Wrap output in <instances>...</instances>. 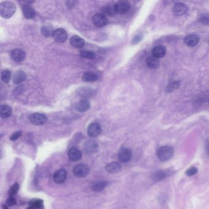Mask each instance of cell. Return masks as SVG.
I'll return each instance as SVG.
<instances>
[{
  "label": "cell",
  "instance_id": "obj_1",
  "mask_svg": "<svg viewBox=\"0 0 209 209\" xmlns=\"http://www.w3.org/2000/svg\"><path fill=\"white\" fill-rule=\"evenodd\" d=\"M15 11V5L11 1H3L0 4V14L4 18H11Z\"/></svg>",
  "mask_w": 209,
  "mask_h": 209
},
{
  "label": "cell",
  "instance_id": "obj_2",
  "mask_svg": "<svg viewBox=\"0 0 209 209\" xmlns=\"http://www.w3.org/2000/svg\"><path fill=\"white\" fill-rule=\"evenodd\" d=\"M174 149L170 146H163L158 150V156L161 161L171 160L174 155Z\"/></svg>",
  "mask_w": 209,
  "mask_h": 209
},
{
  "label": "cell",
  "instance_id": "obj_3",
  "mask_svg": "<svg viewBox=\"0 0 209 209\" xmlns=\"http://www.w3.org/2000/svg\"><path fill=\"white\" fill-rule=\"evenodd\" d=\"M89 171L90 169L87 165L81 163L74 166L73 172L78 178H84L89 174Z\"/></svg>",
  "mask_w": 209,
  "mask_h": 209
},
{
  "label": "cell",
  "instance_id": "obj_4",
  "mask_svg": "<svg viewBox=\"0 0 209 209\" xmlns=\"http://www.w3.org/2000/svg\"><path fill=\"white\" fill-rule=\"evenodd\" d=\"M29 120L31 123L34 125H44L47 122V118L43 114L34 113L30 116Z\"/></svg>",
  "mask_w": 209,
  "mask_h": 209
},
{
  "label": "cell",
  "instance_id": "obj_5",
  "mask_svg": "<svg viewBox=\"0 0 209 209\" xmlns=\"http://www.w3.org/2000/svg\"><path fill=\"white\" fill-rule=\"evenodd\" d=\"M131 4L127 1H120L115 4V9L117 14H124L129 11Z\"/></svg>",
  "mask_w": 209,
  "mask_h": 209
},
{
  "label": "cell",
  "instance_id": "obj_6",
  "mask_svg": "<svg viewBox=\"0 0 209 209\" xmlns=\"http://www.w3.org/2000/svg\"><path fill=\"white\" fill-rule=\"evenodd\" d=\"M132 156V152L130 149L127 148H122L119 151L118 158L120 161L122 163H127L130 161Z\"/></svg>",
  "mask_w": 209,
  "mask_h": 209
},
{
  "label": "cell",
  "instance_id": "obj_7",
  "mask_svg": "<svg viewBox=\"0 0 209 209\" xmlns=\"http://www.w3.org/2000/svg\"><path fill=\"white\" fill-rule=\"evenodd\" d=\"M53 37L57 43H64L67 38V32L63 28H58L54 31Z\"/></svg>",
  "mask_w": 209,
  "mask_h": 209
},
{
  "label": "cell",
  "instance_id": "obj_8",
  "mask_svg": "<svg viewBox=\"0 0 209 209\" xmlns=\"http://www.w3.org/2000/svg\"><path fill=\"white\" fill-rule=\"evenodd\" d=\"M101 132V126L97 123H92L88 126L87 133L90 137H96L100 134Z\"/></svg>",
  "mask_w": 209,
  "mask_h": 209
},
{
  "label": "cell",
  "instance_id": "obj_9",
  "mask_svg": "<svg viewBox=\"0 0 209 209\" xmlns=\"http://www.w3.org/2000/svg\"><path fill=\"white\" fill-rule=\"evenodd\" d=\"M92 22L93 24L97 27H103L107 25V18L102 14H96L92 18Z\"/></svg>",
  "mask_w": 209,
  "mask_h": 209
},
{
  "label": "cell",
  "instance_id": "obj_10",
  "mask_svg": "<svg viewBox=\"0 0 209 209\" xmlns=\"http://www.w3.org/2000/svg\"><path fill=\"white\" fill-rule=\"evenodd\" d=\"M11 56L15 62H21L25 59L26 54L22 49L15 48L11 51Z\"/></svg>",
  "mask_w": 209,
  "mask_h": 209
},
{
  "label": "cell",
  "instance_id": "obj_11",
  "mask_svg": "<svg viewBox=\"0 0 209 209\" xmlns=\"http://www.w3.org/2000/svg\"><path fill=\"white\" fill-rule=\"evenodd\" d=\"M67 177V172L64 169L58 170L54 175V181L57 183L60 184L63 183Z\"/></svg>",
  "mask_w": 209,
  "mask_h": 209
},
{
  "label": "cell",
  "instance_id": "obj_12",
  "mask_svg": "<svg viewBox=\"0 0 209 209\" xmlns=\"http://www.w3.org/2000/svg\"><path fill=\"white\" fill-rule=\"evenodd\" d=\"M188 8L185 4L177 3L173 7V13L176 16H182L188 12Z\"/></svg>",
  "mask_w": 209,
  "mask_h": 209
},
{
  "label": "cell",
  "instance_id": "obj_13",
  "mask_svg": "<svg viewBox=\"0 0 209 209\" xmlns=\"http://www.w3.org/2000/svg\"><path fill=\"white\" fill-rule=\"evenodd\" d=\"M200 37L196 34H190L186 36L184 38V43L188 47H194L199 42Z\"/></svg>",
  "mask_w": 209,
  "mask_h": 209
},
{
  "label": "cell",
  "instance_id": "obj_14",
  "mask_svg": "<svg viewBox=\"0 0 209 209\" xmlns=\"http://www.w3.org/2000/svg\"><path fill=\"white\" fill-rule=\"evenodd\" d=\"M68 157L72 161H77L82 158V153L76 147H73L68 152Z\"/></svg>",
  "mask_w": 209,
  "mask_h": 209
},
{
  "label": "cell",
  "instance_id": "obj_15",
  "mask_svg": "<svg viewBox=\"0 0 209 209\" xmlns=\"http://www.w3.org/2000/svg\"><path fill=\"white\" fill-rule=\"evenodd\" d=\"M122 170V166L118 162H112L106 166V171L110 174H116Z\"/></svg>",
  "mask_w": 209,
  "mask_h": 209
},
{
  "label": "cell",
  "instance_id": "obj_16",
  "mask_svg": "<svg viewBox=\"0 0 209 209\" xmlns=\"http://www.w3.org/2000/svg\"><path fill=\"white\" fill-rule=\"evenodd\" d=\"M22 9L23 15L25 18L28 19H32L35 17V11L32 6L28 4H24L22 6Z\"/></svg>",
  "mask_w": 209,
  "mask_h": 209
},
{
  "label": "cell",
  "instance_id": "obj_17",
  "mask_svg": "<svg viewBox=\"0 0 209 209\" xmlns=\"http://www.w3.org/2000/svg\"><path fill=\"white\" fill-rule=\"evenodd\" d=\"M166 48L162 45H157L153 47L152 51V56L157 58H161L164 57L166 55Z\"/></svg>",
  "mask_w": 209,
  "mask_h": 209
},
{
  "label": "cell",
  "instance_id": "obj_18",
  "mask_svg": "<svg viewBox=\"0 0 209 209\" xmlns=\"http://www.w3.org/2000/svg\"><path fill=\"white\" fill-rule=\"evenodd\" d=\"M70 44L71 45L77 48H81L85 45L84 39L78 36L74 35L70 39Z\"/></svg>",
  "mask_w": 209,
  "mask_h": 209
},
{
  "label": "cell",
  "instance_id": "obj_19",
  "mask_svg": "<svg viewBox=\"0 0 209 209\" xmlns=\"http://www.w3.org/2000/svg\"><path fill=\"white\" fill-rule=\"evenodd\" d=\"M146 64L150 69H156L160 66V61H159L158 58L153 56H150L147 58Z\"/></svg>",
  "mask_w": 209,
  "mask_h": 209
},
{
  "label": "cell",
  "instance_id": "obj_20",
  "mask_svg": "<svg viewBox=\"0 0 209 209\" xmlns=\"http://www.w3.org/2000/svg\"><path fill=\"white\" fill-rule=\"evenodd\" d=\"M90 107V104L89 102L87 100V99H83L81 101H79L76 105V109L80 112H84L87 111Z\"/></svg>",
  "mask_w": 209,
  "mask_h": 209
},
{
  "label": "cell",
  "instance_id": "obj_21",
  "mask_svg": "<svg viewBox=\"0 0 209 209\" xmlns=\"http://www.w3.org/2000/svg\"><path fill=\"white\" fill-rule=\"evenodd\" d=\"M26 78V74L23 71H18L14 74L12 78V81L14 84H19L25 81Z\"/></svg>",
  "mask_w": 209,
  "mask_h": 209
},
{
  "label": "cell",
  "instance_id": "obj_22",
  "mask_svg": "<svg viewBox=\"0 0 209 209\" xmlns=\"http://www.w3.org/2000/svg\"><path fill=\"white\" fill-rule=\"evenodd\" d=\"M102 14L107 16H113L116 13L115 9V4H107L104 6L102 8Z\"/></svg>",
  "mask_w": 209,
  "mask_h": 209
},
{
  "label": "cell",
  "instance_id": "obj_23",
  "mask_svg": "<svg viewBox=\"0 0 209 209\" xmlns=\"http://www.w3.org/2000/svg\"><path fill=\"white\" fill-rule=\"evenodd\" d=\"M98 144L93 141H88L85 145V150L87 153H93L98 150Z\"/></svg>",
  "mask_w": 209,
  "mask_h": 209
},
{
  "label": "cell",
  "instance_id": "obj_24",
  "mask_svg": "<svg viewBox=\"0 0 209 209\" xmlns=\"http://www.w3.org/2000/svg\"><path fill=\"white\" fill-rule=\"evenodd\" d=\"M12 109L7 105H1L0 106V116L3 118H6L11 115Z\"/></svg>",
  "mask_w": 209,
  "mask_h": 209
},
{
  "label": "cell",
  "instance_id": "obj_25",
  "mask_svg": "<svg viewBox=\"0 0 209 209\" xmlns=\"http://www.w3.org/2000/svg\"><path fill=\"white\" fill-rule=\"evenodd\" d=\"M98 76L92 72L85 73L82 76V81L86 82H92L98 80Z\"/></svg>",
  "mask_w": 209,
  "mask_h": 209
},
{
  "label": "cell",
  "instance_id": "obj_26",
  "mask_svg": "<svg viewBox=\"0 0 209 209\" xmlns=\"http://www.w3.org/2000/svg\"><path fill=\"white\" fill-rule=\"evenodd\" d=\"M166 176L167 174L166 172L163 171H158L153 174L152 179L155 182H159L164 179Z\"/></svg>",
  "mask_w": 209,
  "mask_h": 209
},
{
  "label": "cell",
  "instance_id": "obj_27",
  "mask_svg": "<svg viewBox=\"0 0 209 209\" xmlns=\"http://www.w3.org/2000/svg\"><path fill=\"white\" fill-rule=\"evenodd\" d=\"M106 185H107V182H106L104 181L99 182L98 183H95L92 186V190L95 191H96V192L101 191L104 190L105 187L106 186Z\"/></svg>",
  "mask_w": 209,
  "mask_h": 209
},
{
  "label": "cell",
  "instance_id": "obj_28",
  "mask_svg": "<svg viewBox=\"0 0 209 209\" xmlns=\"http://www.w3.org/2000/svg\"><path fill=\"white\" fill-rule=\"evenodd\" d=\"M54 31L55 30L51 26H43L41 29L43 34L46 37H53Z\"/></svg>",
  "mask_w": 209,
  "mask_h": 209
},
{
  "label": "cell",
  "instance_id": "obj_29",
  "mask_svg": "<svg viewBox=\"0 0 209 209\" xmlns=\"http://www.w3.org/2000/svg\"><path fill=\"white\" fill-rule=\"evenodd\" d=\"M80 55L84 58L93 59L95 58V54L93 52L88 51H82L80 52Z\"/></svg>",
  "mask_w": 209,
  "mask_h": 209
},
{
  "label": "cell",
  "instance_id": "obj_30",
  "mask_svg": "<svg viewBox=\"0 0 209 209\" xmlns=\"http://www.w3.org/2000/svg\"><path fill=\"white\" fill-rule=\"evenodd\" d=\"M1 80L4 83H8L11 78V71L9 70H4L1 72Z\"/></svg>",
  "mask_w": 209,
  "mask_h": 209
},
{
  "label": "cell",
  "instance_id": "obj_31",
  "mask_svg": "<svg viewBox=\"0 0 209 209\" xmlns=\"http://www.w3.org/2000/svg\"><path fill=\"white\" fill-rule=\"evenodd\" d=\"M179 87H180V83L178 82H172L170 84H169L166 88V92L167 93H171L173 91L177 89Z\"/></svg>",
  "mask_w": 209,
  "mask_h": 209
},
{
  "label": "cell",
  "instance_id": "obj_32",
  "mask_svg": "<svg viewBox=\"0 0 209 209\" xmlns=\"http://www.w3.org/2000/svg\"><path fill=\"white\" fill-rule=\"evenodd\" d=\"M18 190H19V185L17 183H14L11 186V188L9 189L8 194L10 196H14L18 193Z\"/></svg>",
  "mask_w": 209,
  "mask_h": 209
},
{
  "label": "cell",
  "instance_id": "obj_33",
  "mask_svg": "<svg viewBox=\"0 0 209 209\" xmlns=\"http://www.w3.org/2000/svg\"><path fill=\"white\" fill-rule=\"evenodd\" d=\"M199 22L204 25H209V14L202 15L199 18Z\"/></svg>",
  "mask_w": 209,
  "mask_h": 209
},
{
  "label": "cell",
  "instance_id": "obj_34",
  "mask_svg": "<svg viewBox=\"0 0 209 209\" xmlns=\"http://www.w3.org/2000/svg\"><path fill=\"white\" fill-rule=\"evenodd\" d=\"M32 206L29 207V209H36V208H40L43 207V201L40 200H37L33 202L31 204Z\"/></svg>",
  "mask_w": 209,
  "mask_h": 209
},
{
  "label": "cell",
  "instance_id": "obj_35",
  "mask_svg": "<svg viewBox=\"0 0 209 209\" xmlns=\"http://www.w3.org/2000/svg\"><path fill=\"white\" fill-rule=\"evenodd\" d=\"M197 173V169L195 167H191L189 168L188 170L186 171L185 174L188 176H193Z\"/></svg>",
  "mask_w": 209,
  "mask_h": 209
},
{
  "label": "cell",
  "instance_id": "obj_36",
  "mask_svg": "<svg viewBox=\"0 0 209 209\" xmlns=\"http://www.w3.org/2000/svg\"><path fill=\"white\" fill-rule=\"evenodd\" d=\"M6 203L9 206H13L16 204V199L14 196H10L7 199Z\"/></svg>",
  "mask_w": 209,
  "mask_h": 209
},
{
  "label": "cell",
  "instance_id": "obj_37",
  "mask_svg": "<svg viewBox=\"0 0 209 209\" xmlns=\"http://www.w3.org/2000/svg\"><path fill=\"white\" fill-rule=\"evenodd\" d=\"M22 136V131H17L15 133H14L11 137V140L12 141H16L17 139H18L20 137Z\"/></svg>",
  "mask_w": 209,
  "mask_h": 209
},
{
  "label": "cell",
  "instance_id": "obj_38",
  "mask_svg": "<svg viewBox=\"0 0 209 209\" xmlns=\"http://www.w3.org/2000/svg\"><path fill=\"white\" fill-rule=\"evenodd\" d=\"M141 39H142V37L141 36H137L134 39H133V44H136L137 43H139V41H140L141 40Z\"/></svg>",
  "mask_w": 209,
  "mask_h": 209
},
{
  "label": "cell",
  "instance_id": "obj_39",
  "mask_svg": "<svg viewBox=\"0 0 209 209\" xmlns=\"http://www.w3.org/2000/svg\"><path fill=\"white\" fill-rule=\"evenodd\" d=\"M66 3H67V6L69 7H70L71 6H72V7H73L75 5L74 3H76V2H75V1H67Z\"/></svg>",
  "mask_w": 209,
  "mask_h": 209
},
{
  "label": "cell",
  "instance_id": "obj_40",
  "mask_svg": "<svg viewBox=\"0 0 209 209\" xmlns=\"http://www.w3.org/2000/svg\"><path fill=\"white\" fill-rule=\"evenodd\" d=\"M206 149H207V152L208 153V155H209V143H208L206 145Z\"/></svg>",
  "mask_w": 209,
  "mask_h": 209
},
{
  "label": "cell",
  "instance_id": "obj_41",
  "mask_svg": "<svg viewBox=\"0 0 209 209\" xmlns=\"http://www.w3.org/2000/svg\"><path fill=\"white\" fill-rule=\"evenodd\" d=\"M2 209H8V208L6 205H3L2 206Z\"/></svg>",
  "mask_w": 209,
  "mask_h": 209
}]
</instances>
